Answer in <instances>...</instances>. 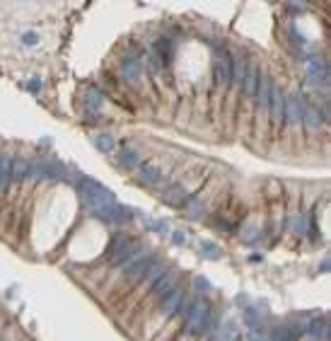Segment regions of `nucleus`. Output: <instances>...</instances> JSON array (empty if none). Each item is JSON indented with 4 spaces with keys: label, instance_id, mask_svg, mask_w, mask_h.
I'll list each match as a JSON object with an SVG mask.
<instances>
[{
    "label": "nucleus",
    "instance_id": "nucleus-1",
    "mask_svg": "<svg viewBox=\"0 0 331 341\" xmlns=\"http://www.w3.org/2000/svg\"><path fill=\"white\" fill-rule=\"evenodd\" d=\"M232 83V56L227 49H215V61H213V109H215V121L220 116V109L225 104L227 90Z\"/></svg>",
    "mask_w": 331,
    "mask_h": 341
},
{
    "label": "nucleus",
    "instance_id": "nucleus-2",
    "mask_svg": "<svg viewBox=\"0 0 331 341\" xmlns=\"http://www.w3.org/2000/svg\"><path fill=\"white\" fill-rule=\"evenodd\" d=\"M213 310V305L208 303L206 295H193L191 305H189V312L184 317V324H181V337L189 341H203L201 337V329H203V322L208 312Z\"/></svg>",
    "mask_w": 331,
    "mask_h": 341
},
{
    "label": "nucleus",
    "instance_id": "nucleus-3",
    "mask_svg": "<svg viewBox=\"0 0 331 341\" xmlns=\"http://www.w3.org/2000/svg\"><path fill=\"white\" fill-rule=\"evenodd\" d=\"M179 283H181V271H179V269H167L165 274L157 279V283L150 288V293H148V298H145V303H143L140 314L152 312L174 288H179Z\"/></svg>",
    "mask_w": 331,
    "mask_h": 341
},
{
    "label": "nucleus",
    "instance_id": "nucleus-4",
    "mask_svg": "<svg viewBox=\"0 0 331 341\" xmlns=\"http://www.w3.org/2000/svg\"><path fill=\"white\" fill-rule=\"evenodd\" d=\"M140 249H143V247H140L138 237L119 232V235H114V240H111L109 247H107V264L114 266V269H119V266H123V264L136 254V252H140Z\"/></svg>",
    "mask_w": 331,
    "mask_h": 341
},
{
    "label": "nucleus",
    "instance_id": "nucleus-5",
    "mask_svg": "<svg viewBox=\"0 0 331 341\" xmlns=\"http://www.w3.org/2000/svg\"><path fill=\"white\" fill-rule=\"evenodd\" d=\"M78 194H80V199H83L85 206L90 208V213H94V211H99V208H104V206H109V203L116 201L102 184H97V182H92V179L78 182Z\"/></svg>",
    "mask_w": 331,
    "mask_h": 341
},
{
    "label": "nucleus",
    "instance_id": "nucleus-6",
    "mask_svg": "<svg viewBox=\"0 0 331 341\" xmlns=\"http://www.w3.org/2000/svg\"><path fill=\"white\" fill-rule=\"evenodd\" d=\"M283 121H285V92L273 83L271 85V107H269V131L273 138L283 133Z\"/></svg>",
    "mask_w": 331,
    "mask_h": 341
},
{
    "label": "nucleus",
    "instance_id": "nucleus-7",
    "mask_svg": "<svg viewBox=\"0 0 331 341\" xmlns=\"http://www.w3.org/2000/svg\"><path fill=\"white\" fill-rule=\"evenodd\" d=\"M97 220H102V223H109V225H121V223H128L131 220V211L128 208H123L121 203H109V206H104V208H99V211H94L92 213Z\"/></svg>",
    "mask_w": 331,
    "mask_h": 341
},
{
    "label": "nucleus",
    "instance_id": "nucleus-8",
    "mask_svg": "<svg viewBox=\"0 0 331 341\" xmlns=\"http://www.w3.org/2000/svg\"><path fill=\"white\" fill-rule=\"evenodd\" d=\"M121 75H123V80H128V83H140L143 75H145L143 56H138V54H128V56L121 61Z\"/></svg>",
    "mask_w": 331,
    "mask_h": 341
},
{
    "label": "nucleus",
    "instance_id": "nucleus-9",
    "mask_svg": "<svg viewBox=\"0 0 331 341\" xmlns=\"http://www.w3.org/2000/svg\"><path fill=\"white\" fill-rule=\"evenodd\" d=\"M302 334L309 341H327L329 339V319L327 317H307Z\"/></svg>",
    "mask_w": 331,
    "mask_h": 341
},
{
    "label": "nucleus",
    "instance_id": "nucleus-10",
    "mask_svg": "<svg viewBox=\"0 0 331 341\" xmlns=\"http://www.w3.org/2000/svg\"><path fill=\"white\" fill-rule=\"evenodd\" d=\"M324 124H327V121L322 119L319 107H314V104H309V102L302 99V131H307V133H317Z\"/></svg>",
    "mask_w": 331,
    "mask_h": 341
},
{
    "label": "nucleus",
    "instance_id": "nucleus-11",
    "mask_svg": "<svg viewBox=\"0 0 331 341\" xmlns=\"http://www.w3.org/2000/svg\"><path fill=\"white\" fill-rule=\"evenodd\" d=\"M138 179L143 184H148V186H157V184H162L165 172H162V167L157 162H143L138 167Z\"/></svg>",
    "mask_w": 331,
    "mask_h": 341
},
{
    "label": "nucleus",
    "instance_id": "nucleus-12",
    "mask_svg": "<svg viewBox=\"0 0 331 341\" xmlns=\"http://www.w3.org/2000/svg\"><path fill=\"white\" fill-rule=\"evenodd\" d=\"M189 199H191V196H189V194L184 191V186L177 184V182H169L165 189H162V201L169 203V206H184Z\"/></svg>",
    "mask_w": 331,
    "mask_h": 341
},
{
    "label": "nucleus",
    "instance_id": "nucleus-13",
    "mask_svg": "<svg viewBox=\"0 0 331 341\" xmlns=\"http://www.w3.org/2000/svg\"><path fill=\"white\" fill-rule=\"evenodd\" d=\"M119 162H121V167L138 170L145 160H143V155H140V153L136 150V148H133V145H131V143H126V145H123V150H121V157H119Z\"/></svg>",
    "mask_w": 331,
    "mask_h": 341
},
{
    "label": "nucleus",
    "instance_id": "nucleus-14",
    "mask_svg": "<svg viewBox=\"0 0 331 341\" xmlns=\"http://www.w3.org/2000/svg\"><path fill=\"white\" fill-rule=\"evenodd\" d=\"M300 337H302V329L295 322H290V324L278 327L276 332L269 337V341H300Z\"/></svg>",
    "mask_w": 331,
    "mask_h": 341
},
{
    "label": "nucleus",
    "instance_id": "nucleus-15",
    "mask_svg": "<svg viewBox=\"0 0 331 341\" xmlns=\"http://www.w3.org/2000/svg\"><path fill=\"white\" fill-rule=\"evenodd\" d=\"M102 104H104V94H102L99 90L90 87L87 94H85V107H87V112L92 114V116H99V114H102Z\"/></svg>",
    "mask_w": 331,
    "mask_h": 341
},
{
    "label": "nucleus",
    "instance_id": "nucleus-16",
    "mask_svg": "<svg viewBox=\"0 0 331 341\" xmlns=\"http://www.w3.org/2000/svg\"><path fill=\"white\" fill-rule=\"evenodd\" d=\"M12 160L10 157H5V155H0V194H5L7 191V186H10V182H12Z\"/></svg>",
    "mask_w": 331,
    "mask_h": 341
},
{
    "label": "nucleus",
    "instance_id": "nucleus-17",
    "mask_svg": "<svg viewBox=\"0 0 331 341\" xmlns=\"http://www.w3.org/2000/svg\"><path fill=\"white\" fill-rule=\"evenodd\" d=\"M12 182H27L29 162L27 160H12Z\"/></svg>",
    "mask_w": 331,
    "mask_h": 341
},
{
    "label": "nucleus",
    "instance_id": "nucleus-18",
    "mask_svg": "<svg viewBox=\"0 0 331 341\" xmlns=\"http://www.w3.org/2000/svg\"><path fill=\"white\" fill-rule=\"evenodd\" d=\"M244 324H247L251 332L259 329V327H261V312H259L256 308H247V310H244Z\"/></svg>",
    "mask_w": 331,
    "mask_h": 341
},
{
    "label": "nucleus",
    "instance_id": "nucleus-19",
    "mask_svg": "<svg viewBox=\"0 0 331 341\" xmlns=\"http://www.w3.org/2000/svg\"><path fill=\"white\" fill-rule=\"evenodd\" d=\"M201 254L206 256V259H220L222 256V249L215 245V242H201Z\"/></svg>",
    "mask_w": 331,
    "mask_h": 341
},
{
    "label": "nucleus",
    "instance_id": "nucleus-20",
    "mask_svg": "<svg viewBox=\"0 0 331 341\" xmlns=\"http://www.w3.org/2000/svg\"><path fill=\"white\" fill-rule=\"evenodd\" d=\"M97 148H99L102 153H114V148H116L114 136H109V133H102V136H97Z\"/></svg>",
    "mask_w": 331,
    "mask_h": 341
},
{
    "label": "nucleus",
    "instance_id": "nucleus-21",
    "mask_svg": "<svg viewBox=\"0 0 331 341\" xmlns=\"http://www.w3.org/2000/svg\"><path fill=\"white\" fill-rule=\"evenodd\" d=\"M145 227L152 230V232H160V235H167L169 232V225L165 220H155V218H145Z\"/></svg>",
    "mask_w": 331,
    "mask_h": 341
},
{
    "label": "nucleus",
    "instance_id": "nucleus-22",
    "mask_svg": "<svg viewBox=\"0 0 331 341\" xmlns=\"http://www.w3.org/2000/svg\"><path fill=\"white\" fill-rule=\"evenodd\" d=\"M242 240H244V242H256V240H261V227L244 225L242 227Z\"/></svg>",
    "mask_w": 331,
    "mask_h": 341
},
{
    "label": "nucleus",
    "instance_id": "nucleus-23",
    "mask_svg": "<svg viewBox=\"0 0 331 341\" xmlns=\"http://www.w3.org/2000/svg\"><path fill=\"white\" fill-rule=\"evenodd\" d=\"M193 288L201 290V293H211V290H213V285H211V281H208L206 276H196V279H193Z\"/></svg>",
    "mask_w": 331,
    "mask_h": 341
},
{
    "label": "nucleus",
    "instance_id": "nucleus-24",
    "mask_svg": "<svg viewBox=\"0 0 331 341\" xmlns=\"http://www.w3.org/2000/svg\"><path fill=\"white\" fill-rule=\"evenodd\" d=\"M244 341H269V334H264V332H259V329H254V332H249L247 339Z\"/></svg>",
    "mask_w": 331,
    "mask_h": 341
},
{
    "label": "nucleus",
    "instance_id": "nucleus-25",
    "mask_svg": "<svg viewBox=\"0 0 331 341\" xmlns=\"http://www.w3.org/2000/svg\"><path fill=\"white\" fill-rule=\"evenodd\" d=\"M22 41H25L27 46H34V44H39V36H36L34 31H27V34H22Z\"/></svg>",
    "mask_w": 331,
    "mask_h": 341
},
{
    "label": "nucleus",
    "instance_id": "nucleus-26",
    "mask_svg": "<svg viewBox=\"0 0 331 341\" xmlns=\"http://www.w3.org/2000/svg\"><path fill=\"white\" fill-rule=\"evenodd\" d=\"M172 237H174V245H184L186 242V232H174Z\"/></svg>",
    "mask_w": 331,
    "mask_h": 341
},
{
    "label": "nucleus",
    "instance_id": "nucleus-27",
    "mask_svg": "<svg viewBox=\"0 0 331 341\" xmlns=\"http://www.w3.org/2000/svg\"><path fill=\"white\" fill-rule=\"evenodd\" d=\"M27 90H31V92H39V90H41V83L34 78V80H29V83H27Z\"/></svg>",
    "mask_w": 331,
    "mask_h": 341
}]
</instances>
